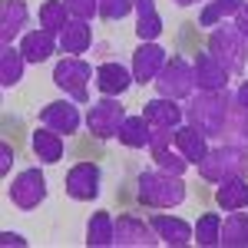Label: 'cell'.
Instances as JSON below:
<instances>
[{"label": "cell", "mask_w": 248, "mask_h": 248, "mask_svg": "<svg viewBox=\"0 0 248 248\" xmlns=\"http://www.w3.org/2000/svg\"><path fill=\"white\" fill-rule=\"evenodd\" d=\"M136 202L146 209H175L179 202H186V182H182V175H169L162 169L139 172Z\"/></svg>", "instance_id": "1"}, {"label": "cell", "mask_w": 248, "mask_h": 248, "mask_svg": "<svg viewBox=\"0 0 248 248\" xmlns=\"http://www.w3.org/2000/svg\"><path fill=\"white\" fill-rule=\"evenodd\" d=\"M232 93L222 90V93H192L189 106H186V119L192 126H199L205 136H222V126H225V113H229Z\"/></svg>", "instance_id": "2"}, {"label": "cell", "mask_w": 248, "mask_h": 248, "mask_svg": "<svg viewBox=\"0 0 248 248\" xmlns=\"http://www.w3.org/2000/svg\"><path fill=\"white\" fill-rule=\"evenodd\" d=\"M209 50L215 53V60L229 70L232 77H242L248 66V40L238 33V27L235 23H218V27H212L209 33Z\"/></svg>", "instance_id": "3"}, {"label": "cell", "mask_w": 248, "mask_h": 248, "mask_svg": "<svg viewBox=\"0 0 248 248\" xmlns=\"http://www.w3.org/2000/svg\"><path fill=\"white\" fill-rule=\"evenodd\" d=\"M199 175L205 182H225V179H235V175H245L248 172V149L242 146H232V142H222L205 153V159L195 166Z\"/></svg>", "instance_id": "4"}, {"label": "cell", "mask_w": 248, "mask_h": 248, "mask_svg": "<svg viewBox=\"0 0 248 248\" xmlns=\"http://www.w3.org/2000/svg\"><path fill=\"white\" fill-rule=\"evenodd\" d=\"M90 79H96V70L79 57H63L53 66V83L79 106L90 103Z\"/></svg>", "instance_id": "5"}, {"label": "cell", "mask_w": 248, "mask_h": 248, "mask_svg": "<svg viewBox=\"0 0 248 248\" xmlns=\"http://www.w3.org/2000/svg\"><path fill=\"white\" fill-rule=\"evenodd\" d=\"M155 90L159 96H169V99H189L195 93V66L182 57H169L162 73L155 77Z\"/></svg>", "instance_id": "6"}, {"label": "cell", "mask_w": 248, "mask_h": 248, "mask_svg": "<svg viewBox=\"0 0 248 248\" xmlns=\"http://www.w3.org/2000/svg\"><path fill=\"white\" fill-rule=\"evenodd\" d=\"M123 123H126V109H123L119 96H103L86 113V129L96 139H116L119 129H123Z\"/></svg>", "instance_id": "7"}, {"label": "cell", "mask_w": 248, "mask_h": 248, "mask_svg": "<svg viewBox=\"0 0 248 248\" xmlns=\"http://www.w3.org/2000/svg\"><path fill=\"white\" fill-rule=\"evenodd\" d=\"M7 195H10V202L17 205L20 212H30V209H37L40 202L46 199V175H43V169H23L7 186Z\"/></svg>", "instance_id": "8"}, {"label": "cell", "mask_w": 248, "mask_h": 248, "mask_svg": "<svg viewBox=\"0 0 248 248\" xmlns=\"http://www.w3.org/2000/svg\"><path fill=\"white\" fill-rule=\"evenodd\" d=\"M113 245L119 248H153L159 245V235L149 225V218H139V215H119L116 218V238Z\"/></svg>", "instance_id": "9"}, {"label": "cell", "mask_w": 248, "mask_h": 248, "mask_svg": "<svg viewBox=\"0 0 248 248\" xmlns=\"http://www.w3.org/2000/svg\"><path fill=\"white\" fill-rule=\"evenodd\" d=\"M99 182H103V172L96 162H77L66 172V195L77 202H93L99 195Z\"/></svg>", "instance_id": "10"}, {"label": "cell", "mask_w": 248, "mask_h": 248, "mask_svg": "<svg viewBox=\"0 0 248 248\" xmlns=\"http://www.w3.org/2000/svg\"><path fill=\"white\" fill-rule=\"evenodd\" d=\"M229 70L215 60L212 50H202V53H195V90H202V93H222V90H229Z\"/></svg>", "instance_id": "11"}, {"label": "cell", "mask_w": 248, "mask_h": 248, "mask_svg": "<svg viewBox=\"0 0 248 248\" xmlns=\"http://www.w3.org/2000/svg\"><path fill=\"white\" fill-rule=\"evenodd\" d=\"M166 50L159 46V43H139V50L133 53V79L139 86H146V83H155V77L162 73V66H166Z\"/></svg>", "instance_id": "12"}, {"label": "cell", "mask_w": 248, "mask_h": 248, "mask_svg": "<svg viewBox=\"0 0 248 248\" xmlns=\"http://www.w3.org/2000/svg\"><path fill=\"white\" fill-rule=\"evenodd\" d=\"M40 123L46 126V129H53V133H63V136H73L79 129V109L77 103H70V99H57V103H46L43 109H40Z\"/></svg>", "instance_id": "13"}, {"label": "cell", "mask_w": 248, "mask_h": 248, "mask_svg": "<svg viewBox=\"0 0 248 248\" xmlns=\"http://www.w3.org/2000/svg\"><path fill=\"white\" fill-rule=\"evenodd\" d=\"M149 225H153V229H155V235H159V245L182 248V245H189V242H195V229H192L189 222L175 218V215L155 212L153 218H149Z\"/></svg>", "instance_id": "14"}, {"label": "cell", "mask_w": 248, "mask_h": 248, "mask_svg": "<svg viewBox=\"0 0 248 248\" xmlns=\"http://www.w3.org/2000/svg\"><path fill=\"white\" fill-rule=\"evenodd\" d=\"M172 146L189 159V166H199L205 159V153H209V136L199 126H192V123H182V126L172 129Z\"/></svg>", "instance_id": "15"}, {"label": "cell", "mask_w": 248, "mask_h": 248, "mask_svg": "<svg viewBox=\"0 0 248 248\" xmlns=\"http://www.w3.org/2000/svg\"><path fill=\"white\" fill-rule=\"evenodd\" d=\"M60 46V37L53 30H46V27H40V30H27L23 37H20V53L27 63H43V60H50L57 53Z\"/></svg>", "instance_id": "16"}, {"label": "cell", "mask_w": 248, "mask_h": 248, "mask_svg": "<svg viewBox=\"0 0 248 248\" xmlns=\"http://www.w3.org/2000/svg\"><path fill=\"white\" fill-rule=\"evenodd\" d=\"M142 116L153 123V129H175L182 126L186 119V109L179 106V99H169V96H155L142 106Z\"/></svg>", "instance_id": "17"}, {"label": "cell", "mask_w": 248, "mask_h": 248, "mask_svg": "<svg viewBox=\"0 0 248 248\" xmlns=\"http://www.w3.org/2000/svg\"><path fill=\"white\" fill-rule=\"evenodd\" d=\"M30 20L27 0H3L0 3V43H14Z\"/></svg>", "instance_id": "18"}, {"label": "cell", "mask_w": 248, "mask_h": 248, "mask_svg": "<svg viewBox=\"0 0 248 248\" xmlns=\"http://www.w3.org/2000/svg\"><path fill=\"white\" fill-rule=\"evenodd\" d=\"M93 83L103 96H123L136 79H133V70H126L123 63H103V66H96Z\"/></svg>", "instance_id": "19"}, {"label": "cell", "mask_w": 248, "mask_h": 248, "mask_svg": "<svg viewBox=\"0 0 248 248\" xmlns=\"http://www.w3.org/2000/svg\"><path fill=\"white\" fill-rule=\"evenodd\" d=\"M136 10V37L139 43H153L162 37V17L155 10V0H133Z\"/></svg>", "instance_id": "20"}, {"label": "cell", "mask_w": 248, "mask_h": 248, "mask_svg": "<svg viewBox=\"0 0 248 248\" xmlns=\"http://www.w3.org/2000/svg\"><path fill=\"white\" fill-rule=\"evenodd\" d=\"M90 43H93V27H90V20H70V23L60 30V50H63L66 57L86 53Z\"/></svg>", "instance_id": "21"}, {"label": "cell", "mask_w": 248, "mask_h": 248, "mask_svg": "<svg viewBox=\"0 0 248 248\" xmlns=\"http://www.w3.org/2000/svg\"><path fill=\"white\" fill-rule=\"evenodd\" d=\"M222 142H232V146H242L248 149V113L242 109V103L232 96L229 113H225V126H222Z\"/></svg>", "instance_id": "22"}, {"label": "cell", "mask_w": 248, "mask_h": 248, "mask_svg": "<svg viewBox=\"0 0 248 248\" xmlns=\"http://www.w3.org/2000/svg\"><path fill=\"white\" fill-rule=\"evenodd\" d=\"M30 149H33V155H37L43 166H53V162L63 159V136L46 129V126H40L30 136Z\"/></svg>", "instance_id": "23"}, {"label": "cell", "mask_w": 248, "mask_h": 248, "mask_svg": "<svg viewBox=\"0 0 248 248\" xmlns=\"http://www.w3.org/2000/svg\"><path fill=\"white\" fill-rule=\"evenodd\" d=\"M215 202H218V209H225V212L248 209V179H245V175H235V179L218 182V189H215Z\"/></svg>", "instance_id": "24"}, {"label": "cell", "mask_w": 248, "mask_h": 248, "mask_svg": "<svg viewBox=\"0 0 248 248\" xmlns=\"http://www.w3.org/2000/svg\"><path fill=\"white\" fill-rule=\"evenodd\" d=\"M23 66H27V60L20 53V46L0 43V86H3V90L17 86L20 79H23Z\"/></svg>", "instance_id": "25"}, {"label": "cell", "mask_w": 248, "mask_h": 248, "mask_svg": "<svg viewBox=\"0 0 248 248\" xmlns=\"http://www.w3.org/2000/svg\"><path fill=\"white\" fill-rule=\"evenodd\" d=\"M126 149H149V139H153V123L146 119V116H126V123H123V129L116 136Z\"/></svg>", "instance_id": "26"}, {"label": "cell", "mask_w": 248, "mask_h": 248, "mask_svg": "<svg viewBox=\"0 0 248 248\" xmlns=\"http://www.w3.org/2000/svg\"><path fill=\"white\" fill-rule=\"evenodd\" d=\"M116 238V222L109 212H93L86 222V245L90 248H109Z\"/></svg>", "instance_id": "27"}, {"label": "cell", "mask_w": 248, "mask_h": 248, "mask_svg": "<svg viewBox=\"0 0 248 248\" xmlns=\"http://www.w3.org/2000/svg\"><path fill=\"white\" fill-rule=\"evenodd\" d=\"M218 245H225V248H248V215L242 209H235L229 218L222 222Z\"/></svg>", "instance_id": "28"}, {"label": "cell", "mask_w": 248, "mask_h": 248, "mask_svg": "<svg viewBox=\"0 0 248 248\" xmlns=\"http://www.w3.org/2000/svg\"><path fill=\"white\" fill-rule=\"evenodd\" d=\"M242 3H245V0H209V3L202 7V14H199V27H218L222 20L235 17Z\"/></svg>", "instance_id": "29"}, {"label": "cell", "mask_w": 248, "mask_h": 248, "mask_svg": "<svg viewBox=\"0 0 248 248\" xmlns=\"http://www.w3.org/2000/svg\"><path fill=\"white\" fill-rule=\"evenodd\" d=\"M70 20H73V14L66 10L63 0H43V3H40V27L53 30L57 37H60V30H63Z\"/></svg>", "instance_id": "30"}, {"label": "cell", "mask_w": 248, "mask_h": 248, "mask_svg": "<svg viewBox=\"0 0 248 248\" xmlns=\"http://www.w3.org/2000/svg\"><path fill=\"white\" fill-rule=\"evenodd\" d=\"M149 153H153L155 169L169 172V175H186V169H189V159L179 153L175 146H159V149H149Z\"/></svg>", "instance_id": "31"}, {"label": "cell", "mask_w": 248, "mask_h": 248, "mask_svg": "<svg viewBox=\"0 0 248 248\" xmlns=\"http://www.w3.org/2000/svg\"><path fill=\"white\" fill-rule=\"evenodd\" d=\"M218 232H222V218L215 212H205L199 222H195V245H218Z\"/></svg>", "instance_id": "32"}, {"label": "cell", "mask_w": 248, "mask_h": 248, "mask_svg": "<svg viewBox=\"0 0 248 248\" xmlns=\"http://www.w3.org/2000/svg\"><path fill=\"white\" fill-rule=\"evenodd\" d=\"M133 14V0H99V17L103 20H123Z\"/></svg>", "instance_id": "33"}, {"label": "cell", "mask_w": 248, "mask_h": 248, "mask_svg": "<svg viewBox=\"0 0 248 248\" xmlns=\"http://www.w3.org/2000/svg\"><path fill=\"white\" fill-rule=\"evenodd\" d=\"M73 20H93L99 17V0H63Z\"/></svg>", "instance_id": "34"}, {"label": "cell", "mask_w": 248, "mask_h": 248, "mask_svg": "<svg viewBox=\"0 0 248 248\" xmlns=\"http://www.w3.org/2000/svg\"><path fill=\"white\" fill-rule=\"evenodd\" d=\"M10 166H14V149H10V142H0V175L3 179L10 175Z\"/></svg>", "instance_id": "35"}, {"label": "cell", "mask_w": 248, "mask_h": 248, "mask_svg": "<svg viewBox=\"0 0 248 248\" xmlns=\"http://www.w3.org/2000/svg\"><path fill=\"white\" fill-rule=\"evenodd\" d=\"M232 20H235V27H238V33H242V37L248 40V0L242 3V7H238V14H235Z\"/></svg>", "instance_id": "36"}, {"label": "cell", "mask_w": 248, "mask_h": 248, "mask_svg": "<svg viewBox=\"0 0 248 248\" xmlns=\"http://www.w3.org/2000/svg\"><path fill=\"white\" fill-rule=\"evenodd\" d=\"M0 245L3 248H10V245H27V238H23V235H17V232H0Z\"/></svg>", "instance_id": "37"}, {"label": "cell", "mask_w": 248, "mask_h": 248, "mask_svg": "<svg viewBox=\"0 0 248 248\" xmlns=\"http://www.w3.org/2000/svg\"><path fill=\"white\" fill-rule=\"evenodd\" d=\"M235 99L242 103V109H245V113H248V79H245V83H242V86H238V93H235Z\"/></svg>", "instance_id": "38"}, {"label": "cell", "mask_w": 248, "mask_h": 248, "mask_svg": "<svg viewBox=\"0 0 248 248\" xmlns=\"http://www.w3.org/2000/svg\"><path fill=\"white\" fill-rule=\"evenodd\" d=\"M179 7H192V3H199V0H175Z\"/></svg>", "instance_id": "39"}]
</instances>
